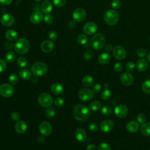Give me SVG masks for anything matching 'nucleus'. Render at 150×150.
Instances as JSON below:
<instances>
[{
  "label": "nucleus",
  "instance_id": "bb28decb",
  "mask_svg": "<svg viewBox=\"0 0 150 150\" xmlns=\"http://www.w3.org/2000/svg\"><path fill=\"white\" fill-rule=\"evenodd\" d=\"M141 134L146 137H150V122L143 123L140 128Z\"/></svg>",
  "mask_w": 150,
  "mask_h": 150
},
{
  "label": "nucleus",
  "instance_id": "a211bd4d",
  "mask_svg": "<svg viewBox=\"0 0 150 150\" xmlns=\"http://www.w3.org/2000/svg\"><path fill=\"white\" fill-rule=\"evenodd\" d=\"M74 135L76 139L80 142H83L87 138V135L85 130L84 129V128L81 127L77 128L76 129Z\"/></svg>",
  "mask_w": 150,
  "mask_h": 150
},
{
  "label": "nucleus",
  "instance_id": "aec40b11",
  "mask_svg": "<svg viewBox=\"0 0 150 150\" xmlns=\"http://www.w3.org/2000/svg\"><path fill=\"white\" fill-rule=\"evenodd\" d=\"M52 8H53L52 3L49 0H44L40 5L41 11L46 14L49 13L52 11Z\"/></svg>",
  "mask_w": 150,
  "mask_h": 150
},
{
  "label": "nucleus",
  "instance_id": "c03bdc74",
  "mask_svg": "<svg viewBox=\"0 0 150 150\" xmlns=\"http://www.w3.org/2000/svg\"><path fill=\"white\" fill-rule=\"evenodd\" d=\"M136 53L137 56L139 57H144L146 55V50L143 48H139L137 49Z\"/></svg>",
  "mask_w": 150,
  "mask_h": 150
},
{
  "label": "nucleus",
  "instance_id": "b1692460",
  "mask_svg": "<svg viewBox=\"0 0 150 150\" xmlns=\"http://www.w3.org/2000/svg\"><path fill=\"white\" fill-rule=\"evenodd\" d=\"M139 128V125L138 122L135 121H131L128 122L126 125L127 129L132 133H134L137 132Z\"/></svg>",
  "mask_w": 150,
  "mask_h": 150
},
{
  "label": "nucleus",
  "instance_id": "5701e85b",
  "mask_svg": "<svg viewBox=\"0 0 150 150\" xmlns=\"http://www.w3.org/2000/svg\"><path fill=\"white\" fill-rule=\"evenodd\" d=\"M50 90L53 94L58 95L63 93L64 90V88H63V86L60 83H55L51 86Z\"/></svg>",
  "mask_w": 150,
  "mask_h": 150
},
{
  "label": "nucleus",
  "instance_id": "412c9836",
  "mask_svg": "<svg viewBox=\"0 0 150 150\" xmlns=\"http://www.w3.org/2000/svg\"><path fill=\"white\" fill-rule=\"evenodd\" d=\"M15 129L18 134H23L27 129L26 123L23 120H19L15 125Z\"/></svg>",
  "mask_w": 150,
  "mask_h": 150
},
{
  "label": "nucleus",
  "instance_id": "c756f323",
  "mask_svg": "<svg viewBox=\"0 0 150 150\" xmlns=\"http://www.w3.org/2000/svg\"><path fill=\"white\" fill-rule=\"evenodd\" d=\"M5 59L8 63H12L15 60L16 54L15 52L12 51H9L6 53Z\"/></svg>",
  "mask_w": 150,
  "mask_h": 150
},
{
  "label": "nucleus",
  "instance_id": "8fccbe9b",
  "mask_svg": "<svg viewBox=\"0 0 150 150\" xmlns=\"http://www.w3.org/2000/svg\"><path fill=\"white\" fill-rule=\"evenodd\" d=\"M101 88H102V86L100 84H98V83H97V84H95L93 87H92V90L94 93H98L100 92L101 90Z\"/></svg>",
  "mask_w": 150,
  "mask_h": 150
},
{
  "label": "nucleus",
  "instance_id": "ea45409f",
  "mask_svg": "<svg viewBox=\"0 0 150 150\" xmlns=\"http://www.w3.org/2000/svg\"><path fill=\"white\" fill-rule=\"evenodd\" d=\"M17 64L21 67H24L27 64V61L23 57H19L17 59Z\"/></svg>",
  "mask_w": 150,
  "mask_h": 150
},
{
  "label": "nucleus",
  "instance_id": "0eeeda50",
  "mask_svg": "<svg viewBox=\"0 0 150 150\" xmlns=\"http://www.w3.org/2000/svg\"><path fill=\"white\" fill-rule=\"evenodd\" d=\"M14 93L13 87L9 84H2L0 85V95L4 97L8 98Z\"/></svg>",
  "mask_w": 150,
  "mask_h": 150
},
{
  "label": "nucleus",
  "instance_id": "cd10ccee",
  "mask_svg": "<svg viewBox=\"0 0 150 150\" xmlns=\"http://www.w3.org/2000/svg\"><path fill=\"white\" fill-rule=\"evenodd\" d=\"M19 74L20 77L22 80H28L30 79V78H31L30 71L26 69H21L19 71Z\"/></svg>",
  "mask_w": 150,
  "mask_h": 150
},
{
  "label": "nucleus",
  "instance_id": "2eb2a0df",
  "mask_svg": "<svg viewBox=\"0 0 150 150\" xmlns=\"http://www.w3.org/2000/svg\"><path fill=\"white\" fill-rule=\"evenodd\" d=\"M114 127V122L110 119H106L103 121L100 125V129L103 132H108L111 131Z\"/></svg>",
  "mask_w": 150,
  "mask_h": 150
},
{
  "label": "nucleus",
  "instance_id": "a18cd8bd",
  "mask_svg": "<svg viewBox=\"0 0 150 150\" xmlns=\"http://www.w3.org/2000/svg\"><path fill=\"white\" fill-rule=\"evenodd\" d=\"M121 3L119 0H113L111 2V7L114 9H119L121 7Z\"/></svg>",
  "mask_w": 150,
  "mask_h": 150
},
{
  "label": "nucleus",
  "instance_id": "f3484780",
  "mask_svg": "<svg viewBox=\"0 0 150 150\" xmlns=\"http://www.w3.org/2000/svg\"><path fill=\"white\" fill-rule=\"evenodd\" d=\"M54 48V43L49 40H44L40 45L41 50L45 53H49Z\"/></svg>",
  "mask_w": 150,
  "mask_h": 150
},
{
  "label": "nucleus",
  "instance_id": "7ed1b4c3",
  "mask_svg": "<svg viewBox=\"0 0 150 150\" xmlns=\"http://www.w3.org/2000/svg\"><path fill=\"white\" fill-rule=\"evenodd\" d=\"M15 51L21 54H24L28 53L30 48L29 42L25 38H21L16 40L14 44Z\"/></svg>",
  "mask_w": 150,
  "mask_h": 150
},
{
  "label": "nucleus",
  "instance_id": "39448f33",
  "mask_svg": "<svg viewBox=\"0 0 150 150\" xmlns=\"http://www.w3.org/2000/svg\"><path fill=\"white\" fill-rule=\"evenodd\" d=\"M31 71L35 76H42L46 73L47 66L43 62H38L33 64L31 67Z\"/></svg>",
  "mask_w": 150,
  "mask_h": 150
},
{
  "label": "nucleus",
  "instance_id": "dca6fc26",
  "mask_svg": "<svg viewBox=\"0 0 150 150\" xmlns=\"http://www.w3.org/2000/svg\"><path fill=\"white\" fill-rule=\"evenodd\" d=\"M120 80L122 84L125 86H129L134 82L133 76L128 72H124L120 76Z\"/></svg>",
  "mask_w": 150,
  "mask_h": 150
},
{
  "label": "nucleus",
  "instance_id": "4468645a",
  "mask_svg": "<svg viewBox=\"0 0 150 150\" xmlns=\"http://www.w3.org/2000/svg\"><path fill=\"white\" fill-rule=\"evenodd\" d=\"M128 112V108L124 104L117 105L114 109V113L119 118H124L127 116Z\"/></svg>",
  "mask_w": 150,
  "mask_h": 150
},
{
  "label": "nucleus",
  "instance_id": "864d4df0",
  "mask_svg": "<svg viewBox=\"0 0 150 150\" xmlns=\"http://www.w3.org/2000/svg\"><path fill=\"white\" fill-rule=\"evenodd\" d=\"M49 38L52 40H55L57 39V34L54 31H50L48 34Z\"/></svg>",
  "mask_w": 150,
  "mask_h": 150
},
{
  "label": "nucleus",
  "instance_id": "603ef678",
  "mask_svg": "<svg viewBox=\"0 0 150 150\" xmlns=\"http://www.w3.org/2000/svg\"><path fill=\"white\" fill-rule=\"evenodd\" d=\"M11 118L13 120V121H19V118H20V115L19 114L16 112V111H14L13 112L11 113Z\"/></svg>",
  "mask_w": 150,
  "mask_h": 150
},
{
  "label": "nucleus",
  "instance_id": "f704fd0d",
  "mask_svg": "<svg viewBox=\"0 0 150 150\" xmlns=\"http://www.w3.org/2000/svg\"><path fill=\"white\" fill-rule=\"evenodd\" d=\"M142 91L147 94L150 93V80H146L142 84Z\"/></svg>",
  "mask_w": 150,
  "mask_h": 150
},
{
  "label": "nucleus",
  "instance_id": "13d9d810",
  "mask_svg": "<svg viewBox=\"0 0 150 150\" xmlns=\"http://www.w3.org/2000/svg\"><path fill=\"white\" fill-rule=\"evenodd\" d=\"M97 148L95 144H89L87 146L86 150H96Z\"/></svg>",
  "mask_w": 150,
  "mask_h": 150
},
{
  "label": "nucleus",
  "instance_id": "c9c22d12",
  "mask_svg": "<svg viewBox=\"0 0 150 150\" xmlns=\"http://www.w3.org/2000/svg\"><path fill=\"white\" fill-rule=\"evenodd\" d=\"M77 42L80 45H85L88 41V38L85 34H80L77 37Z\"/></svg>",
  "mask_w": 150,
  "mask_h": 150
},
{
  "label": "nucleus",
  "instance_id": "37998d69",
  "mask_svg": "<svg viewBox=\"0 0 150 150\" xmlns=\"http://www.w3.org/2000/svg\"><path fill=\"white\" fill-rule=\"evenodd\" d=\"M137 120L138 122L139 123H144L146 120V117L145 115L142 113H139L137 115Z\"/></svg>",
  "mask_w": 150,
  "mask_h": 150
},
{
  "label": "nucleus",
  "instance_id": "58836bf2",
  "mask_svg": "<svg viewBox=\"0 0 150 150\" xmlns=\"http://www.w3.org/2000/svg\"><path fill=\"white\" fill-rule=\"evenodd\" d=\"M98 150H110V145L106 142H101L97 146Z\"/></svg>",
  "mask_w": 150,
  "mask_h": 150
},
{
  "label": "nucleus",
  "instance_id": "49530a36",
  "mask_svg": "<svg viewBox=\"0 0 150 150\" xmlns=\"http://www.w3.org/2000/svg\"><path fill=\"white\" fill-rule=\"evenodd\" d=\"M66 0H53L54 5L57 7H62L64 5Z\"/></svg>",
  "mask_w": 150,
  "mask_h": 150
},
{
  "label": "nucleus",
  "instance_id": "423d86ee",
  "mask_svg": "<svg viewBox=\"0 0 150 150\" xmlns=\"http://www.w3.org/2000/svg\"><path fill=\"white\" fill-rule=\"evenodd\" d=\"M38 103L43 107H49L53 103L52 97L47 93H42L38 98Z\"/></svg>",
  "mask_w": 150,
  "mask_h": 150
},
{
  "label": "nucleus",
  "instance_id": "3c124183",
  "mask_svg": "<svg viewBox=\"0 0 150 150\" xmlns=\"http://www.w3.org/2000/svg\"><path fill=\"white\" fill-rule=\"evenodd\" d=\"M114 70L115 71L117 72H120L122 71V64L120 62H117L115 64H114Z\"/></svg>",
  "mask_w": 150,
  "mask_h": 150
},
{
  "label": "nucleus",
  "instance_id": "6e6552de",
  "mask_svg": "<svg viewBox=\"0 0 150 150\" xmlns=\"http://www.w3.org/2000/svg\"><path fill=\"white\" fill-rule=\"evenodd\" d=\"M78 96L79 98L84 101H87L90 100L94 96V92L92 90L87 88H84L81 89L78 93Z\"/></svg>",
  "mask_w": 150,
  "mask_h": 150
},
{
  "label": "nucleus",
  "instance_id": "f8f14e48",
  "mask_svg": "<svg viewBox=\"0 0 150 150\" xmlns=\"http://www.w3.org/2000/svg\"><path fill=\"white\" fill-rule=\"evenodd\" d=\"M97 30V26L96 23L93 22H87L83 26V32L88 35L94 34Z\"/></svg>",
  "mask_w": 150,
  "mask_h": 150
},
{
  "label": "nucleus",
  "instance_id": "473e14b6",
  "mask_svg": "<svg viewBox=\"0 0 150 150\" xmlns=\"http://www.w3.org/2000/svg\"><path fill=\"white\" fill-rule=\"evenodd\" d=\"M111 96V91L109 88L107 87H105V89L101 93V97L103 100H108V98H110Z\"/></svg>",
  "mask_w": 150,
  "mask_h": 150
},
{
  "label": "nucleus",
  "instance_id": "79ce46f5",
  "mask_svg": "<svg viewBox=\"0 0 150 150\" xmlns=\"http://www.w3.org/2000/svg\"><path fill=\"white\" fill-rule=\"evenodd\" d=\"M135 67V64L132 62H128L125 65V69L128 72L132 71Z\"/></svg>",
  "mask_w": 150,
  "mask_h": 150
},
{
  "label": "nucleus",
  "instance_id": "0e129e2a",
  "mask_svg": "<svg viewBox=\"0 0 150 150\" xmlns=\"http://www.w3.org/2000/svg\"><path fill=\"white\" fill-rule=\"evenodd\" d=\"M36 1H38V2H39V1H40L41 0H35Z\"/></svg>",
  "mask_w": 150,
  "mask_h": 150
},
{
  "label": "nucleus",
  "instance_id": "7c9ffc66",
  "mask_svg": "<svg viewBox=\"0 0 150 150\" xmlns=\"http://www.w3.org/2000/svg\"><path fill=\"white\" fill-rule=\"evenodd\" d=\"M101 107V103L98 101H94L89 105V109L93 111H98Z\"/></svg>",
  "mask_w": 150,
  "mask_h": 150
},
{
  "label": "nucleus",
  "instance_id": "c85d7f7f",
  "mask_svg": "<svg viewBox=\"0 0 150 150\" xmlns=\"http://www.w3.org/2000/svg\"><path fill=\"white\" fill-rule=\"evenodd\" d=\"M94 83V79L90 75L85 76L82 79V84L86 87H89L92 86Z\"/></svg>",
  "mask_w": 150,
  "mask_h": 150
},
{
  "label": "nucleus",
  "instance_id": "20e7f679",
  "mask_svg": "<svg viewBox=\"0 0 150 150\" xmlns=\"http://www.w3.org/2000/svg\"><path fill=\"white\" fill-rule=\"evenodd\" d=\"M118 14L114 10H108L103 15V19L105 22L108 25L113 26L118 21Z\"/></svg>",
  "mask_w": 150,
  "mask_h": 150
},
{
  "label": "nucleus",
  "instance_id": "de8ad7c7",
  "mask_svg": "<svg viewBox=\"0 0 150 150\" xmlns=\"http://www.w3.org/2000/svg\"><path fill=\"white\" fill-rule=\"evenodd\" d=\"M54 103L55 105L57 107H61L64 104V99L62 97H57L54 100Z\"/></svg>",
  "mask_w": 150,
  "mask_h": 150
},
{
  "label": "nucleus",
  "instance_id": "ddd939ff",
  "mask_svg": "<svg viewBox=\"0 0 150 150\" xmlns=\"http://www.w3.org/2000/svg\"><path fill=\"white\" fill-rule=\"evenodd\" d=\"M14 22L15 18L11 13H4L1 17V23L5 26H12L14 23Z\"/></svg>",
  "mask_w": 150,
  "mask_h": 150
},
{
  "label": "nucleus",
  "instance_id": "9d476101",
  "mask_svg": "<svg viewBox=\"0 0 150 150\" xmlns=\"http://www.w3.org/2000/svg\"><path fill=\"white\" fill-rule=\"evenodd\" d=\"M114 57L117 60H122L126 56V51L125 49L120 45L115 46L112 50Z\"/></svg>",
  "mask_w": 150,
  "mask_h": 150
},
{
  "label": "nucleus",
  "instance_id": "a19ab883",
  "mask_svg": "<svg viewBox=\"0 0 150 150\" xmlns=\"http://www.w3.org/2000/svg\"><path fill=\"white\" fill-rule=\"evenodd\" d=\"M43 20L47 24H51L53 22V17L51 14L47 13L43 17Z\"/></svg>",
  "mask_w": 150,
  "mask_h": 150
},
{
  "label": "nucleus",
  "instance_id": "69168bd1",
  "mask_svg": "<svg viewBox=\"0 0 150 150\" xmlns=\"http://www.w3.org/2000/svg\"><path fill=\"white\" fill-rule=\"evenodd\" d=\"M149 41H150V37H149Z\"/></svg>",
  "mask_w": 150,
  "mask_h": 150
},
{
  "label": "nucleus",
  "instance_id": "4d7b16f0",
  "mask_svg": "<svg viewBox=\"0 0 150 150\" xmlns=\"http://www.w3.org/2000/svg\"><path fill=\"white\" fill-rule=\"evenodd\" d=\"M67 26H68L69 28L70 29H74V28L76 27V22H75V21H70V22L68 23Z\"/></svg>",
  "mask_w": 150,
  "mask_h": 150
},
{
  "label": "nucleus",
  "instance_id": "4c0bfd02",
  "mask_svg": "<svg viewBox=\"0 0 150 150\" xmlns=\"http://www.w3.org/2000/svg\"><path fill=\"white\" fill-rule=\"evenodd\" d=\"M93 55H94V53L91 50H87V51H86L84 52L83 57H84V59L85 60L88 61V60H91L93 58Z\"/></svg>",
  "mask_w": 150,
  "mask_h": 150
},
{
  "label": "nucleus",
  "instance_id": "393cba45",
  "mask_svg": "<svg viewBox=\"0 0 150 150\" xmlns=\"http://www.w3.org/2000/svg\"><path fill=\"white\" fill-rule=\"evenodd\" d=\"M148 64L146 60L144 59H139L136 63V67L139 71H144L148 68Z\"/></svg>",
  "mask_w": 150,
  "mask_h": 150
},
{
  "label": "nucleus",
  "instance_id": "9b49d317",
  "mask_svg": "<svg viewBox=\"0 0 150 150\" xmlns=\"http://www.w3.org/2000/svg\"><path fill=\"white\" fill-rule=\"evenodd\" d=\"M39 129L40 132L45 136L49 135L52 131V127L50 123L47 121L42 122L39 126Z\"/></svg>",
  "mask_w": 150,
  "mask_h": 150
},
{
  "label": "nucleus",
  "instance_id": "4be33fe9",
  "mask_svg": "<svg viewBox=\"0 0 150 150\" xmlns=\"http://www.w3.org/2000/svg\"><path fill=\"white\" fill-rule=\"evenodd\" d=\"M111 60V56L107 52H103L99 54L97 58L98 62L101 64H105L109 63Z\"/></svg>",
  "mask_w": 150,
  "mask_h": 150
},
{
  "label": "nucleus",
  "instance_id": "6e6d98bb",
  "mask_svg": "<svg viewBox=\"0 0 150 150\" xmlns=\"http://www.w3.org/2000/svg\"><path fill=\"white\" fill-rule=\"evenodd\" d=\"M13 47H14V45L12 44V43H11L10 42H6L4 44V47L6 50H11Z\"/></svg>",
  "mask_w": 150,
  "mask_h": 150
},
{
  "label": "nucleus",
  "instance_id": "2f4dec72",
  "mask_svg": "<svg viewBox=\"0 0 150 150\" xmlns=\"http://www.w3.org/2000/svg\"><path fill=\"white\" fill-rule=\"evenodd\" d=\"M101 112L104 115H109L112 112V108L110 105H105L101 108Z\"/></svg>",
  "mask_w": 150,
  "mask_h": 150
},
{
  "label": "nucleus",
  "instance_id": "09e8293b",
  "mask_svg": "<svg viewBox=\"0 0 150 150\" xmlns=\"http://www.w3.org/2000/svg\"><path fill=\"white\" fill-rule=\"evenodd\" d=\"M89 129L93 132H97L98 130V125L95 122H91L89 124Z\"/></svg>",
  "mask_w": 150,
  "mask_h": 150
},
{
  "label": "nucleus",
  "instance_id": "f257e3e1",
  "mask_svg": "<svg viewBox=\"0 0 150 150\" xmlns=\"http://www.w3.org/2000/svg\"><path fill=\"white\" fill-rule=\"evenodd\" d=\"M73 115L76 120L79 121H85L90 115L89 109L81 104H77L73 108Z\"/></svg>",
  "mask_w": 150,
  "mask_h": 150
},
{
  "label": "nucleus",
  "instance_id": "6ab92c4d",
  "mask_svg": "<svg viewBox=\"0 0 150 150\" xmlns=\"http://www.w3.org/2000/svg\"><path fill=\"white\" fill-rule=\"evenodd\" d=\"M30 21L34 24H38L42 22L43 19V16L42 13L39 11H35L31 14L29 18Z\"/></svg>",
  "mask_w": 150,
  "mask_h": 150
},
{
  "label": "nucleus",
  "instance_id": "72a5a7b5",
  "mask_svg": "<svg viewBox=\"0 0 150 150\" xmlns=\"http://www.w3.org/2000/svg\"><path fill=\"white\" fill-rule=\"evenodd\" d=\"M45 113L46 114V116L48 118H52L56 115V112L53 107H47V108H46Z\"/></svg>",
  "mask_w": 150,
  "mask_h": 150
},
{
  "label": "nucleus",
  "instance_id": "1a4fd4ad",
  "mask_svg": "<svg viewBox=\"0 0 150 150\" xmlns=\"http://www.w3.org/2000/svg\"><path fill=\"white\" fill-rule=\"evenodd\" d=\"M72 16L75 21L78 22H82L86 17V12L84 9L78 8L73 11Z\"/></svg>",
  "mask_w": 150,
  "mask_h": 150
},
{
  "label": "nucleus",
  "instance_id": "e433bc0d",
  "mask_svg": "<svg viewBox=\"0 0 150 150\" xmlns=\"http://www.w3.org/2000/svg\"><path fill=\"white\" fill-rule=\"evenodd\" d=\"M18 77L15 73H12L9 76V81L12 85H16L18 82Z\"/></svg>",
  "mask_w": 150,
  "mask_h": 150
},
{
  "label": "nucleus",
  "instance_id": "bf43d9fd",
  "mask_svg": "<svg viewBox=\"0 0 150 150\" xmlns=\"http://www.w3.org/2000/svg\"><path fill=\"white\" fill-rule=\"evenodd\" d=\"M13 0H0V2L4 5H9L12 2Z\"/></svg>",
  "mask_w": 150,
  "mask_h": 150
},
{
  "label": "nucleus",
  "instance_id": "5fc2aeb1",
  "mask_svg": "<svg viewBox=\"0 0 150 150\" xmlns=\"http://www.w3.org/2000/svg\"><path fill=\"white\" fill-rule=\"evenodd\" d=\"M6 68V63L5 61L0 59V73L4 71Z\"/></svg>",
  "mask_w": 150,
  "mask_h": 150
},
{
  "label": "nucleus",
  "instance_id": "052dcab7",
  "mask_svg": "<svg viewBox=\"0 0 150 150\" xmlns=\"http://www.w3.org/2000/svg\"><path fill=\"white\" fill-rule=\"evenodd\" d=\"M112 49V46L111 45V44H108L107 45H106L105 46V50L107 52H111Z\"/></svg>",
  "mask_w": 150,
  "mask_h": 150
},
{
  "label": "nucleus",
  "instance_id": "f03ea898",
  "mask_svg": "<svg viewBox=\"0 0 150 150\" xmlns=\"http://www.w3.org/2000/svg\"><path fill=\"white\" fill-rule=\"evenodd\" d=\"M105 45V39L103 35L98 33L95 34L90 40V46L94 50L102 49Z\"/></svg>",
  "mask_w": 150,
  "mask_h": 150
},
{
  "label": "nucleus",
  "instance_id": "680f3d73",
  "mask_svg": "<svg viewBox=\"0 0 150 150\" xmlns=\"http://www.w3.org/2000/svg\"><path fill=\"white\" fill-rule=\"evenodd\" d=\"M38 142H39V143H43L45 141V138L43 137H42V136H40V137H38Z\"/></svg>",
  "mask_w": 150,
  "mask_h": 150
},
{
  "label": "nucleus",
  "instance_id": "e2e57ef3",
  "mask_svg": "<svg viewBox=\"0 0 150 150\" xmlns=\"http://www.w3.org/2000/svg\"><path fill=\"white\" fill-rule=\"evenodd\" d=\"M146 57H147L148 60L150 62V50H149V52L148 53V54H147V55H146Z\"/></svg>",
  "mask_w": 150,
  "mask_h": 150
},
{
  "label": "nucleus",
  "instance_id": "a878e982",
  "mask_svg": "<svg viewBox=\"0 0 150 150\" xmlns=\"http://www.w3.org/2000/svg\"><path fill=\"white\" fill-rule=\"evenodd\" d=\"M5 36L6 39L9 41H14L18 38V33L13 29H9L6 31Z\"/></svg>",
  "mask_w": 150,
  "mask_h": 150
}]
</instances>
